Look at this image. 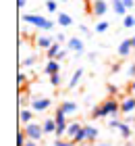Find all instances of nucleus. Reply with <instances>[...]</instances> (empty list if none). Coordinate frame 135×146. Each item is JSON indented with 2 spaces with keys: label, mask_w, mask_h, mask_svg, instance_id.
Segmentation results:
<instances>
[{
  "label": "nucleus",
  "mask_w": 135,
  "mask_h": 146,
  "mask_svg": "<svg viewBox=\"0 0 135 146\" xmlns=\"http://www.w3.org/2000/svg\"><path fill=\"white\" fill-rule=\"evenodd\" d=\"M94 146H110V144H94Z\"/></svg>",
  "instance_id": "79ce46f5"
},
{
  "label": "nucleus",
  "mask_w": 135,
  "mask_h": 146,
  "mask_svg": "<svg viewBox=\"0 0 135 146\" xmlns=\"http://www.w3.org/2000/svg\"><path fill=\"white\" fill-rule=\"evenodd\" d=\"M123 4H125V9L129 11V9H133V6H135V0H123Z\"/></svg>",
  "instance_id": "c756f323"
},
{
  "label": "nucleus",
  "mask_w": 135,
  "mask_h": 146,
  "mask_svg": "<svg viewBox=\"0 0 135 146\" xmlns=\"http://www.w3.org/2000/svg\"><path fill=\"white\" fill-rule=\"evenodd\" d=\"M100 113H102V119L104 117H117L121 113V104L114 98H106L104 102H100Z\"/></svg>",
  "instance_id": "f03ea898"
},
{
  "label": "nucleus",
  "mask_w": 135,
  "mask_h": 146,
  "mask_svg": "<svg viewBox=\"0 0 135 146\" xmlns=\"http://www.w3.org/2000/svg\"><path fill=\"white\" fill-rule=\"evenodd\" d=\"M127 92H135V79H133V82L129 84V90H127Z\"/></svg>",
  "instance_id": "58836bf2"
},
{
  "label": "nucleus",
  "mask_w": 135,
  "mask_h": 146,
  "mask_svg": "<svg viewBox=\"0 0 135 146\" xmlns=\"http://www.w3.org/2000/svg\"><path fill=\"white\" fill-rule=\"evenodd\" d=\"M83 69H77L75 73H73V75H71V82H69V88L73 90V88H77V86H79V82H81V77H83Z\"/></svg>",
  "instance_id": "f8f14e48"
},
{
  "label": "nucleus",
  "mask_w": 135,
  "mask_h": 146,
  "mask_svg": "<svg viewBox=\"0 0 135 146\" xmlns=\"http://www.w3.org/2000/svg\"><path fill=\"white\" fill-rule=\"evenodd\" d=\"M119 131H121V136H123V138H129V136H131L129 123H121V125H119Z\"/></svg>",
  "instance_id": "412c9836"
},
{
  "label": "nucleus",
  "mask_w": 135,
  "mask_h": 146,
  "mask_svg": "<svg viewBox=\"0 0 135 146\" xmlns=\"http://www.w3.org/2000/svg\"><path fill=\"white\" fill-rule=\"evenodd\" d=\"M46 11L48 13H56V2H54V0H48V2H46Z\"/></svg>",
  "instance_id": "bb28decb"
},
{
  "label": "nucleus",
  "mask_w": 135,
  "mask_h": 146,
  "mask_svg": "<svg viewBox=\"0 0 135 146\" xmlns=\"http://www.w3.org/2000/svg\"><path fill=\"white\" fill-rule=\"evenodd\" d=\"M54 146H75L73 142H65V140H60V138H56L54 140Z\"/></svg>",
  "instance_id": "c85d7f7f"
},
{
  "label": "nucleus",
  "mask_w": 135,
  "mask_h": 146,
  "mask_svg": "<svg viewBox=\"0 0 135 146\" xmlns=\"http://www.w3.org/2000/svg\"><path fill=\"white\" fill-rule=\"evenodd\" d=\"M58 52H60V42H54L50 48H48V52H46V58H48V61H52V58H56Z\"/></svg>",
  "instance_id": "2eb2a0df"
},
{
  "label": "nucleus",
  "mask_w": 135,
  "mask_h": 146,
  "mask_svg": "<svg viewBox=\"0 0 135 146\" xmlns=\"http://www.w3.org/2000/svg\"><path fill=\"white\" fill-rule=\"evenodd\" d=\"M44 71L48 73V75H54V73H60V65H58V61H48L46 63V67H44Z\"/></svg>",
  "instance_id": "9d476101"
},
{
  "label": "nucleus",
  "mask_w": 135,
  "mask_h": 146,
  "mask_svg": "<svg viewBox=\"0 0 135 146\" xmlns=\"http://www.w3.org/2000/svg\"><path fill=\"white\" fill-rule=\"evenodd\" d=\"M56 23L63 25V27H69V25H73V19H71V15H67V13H58L56 15Z\"/></svg>",
  "instance_id": "9b49d317"
},
{
  "label": "nucleus",
  "mask_w": 135,
  "mask_h": 146,
  "mask_svg": "<svg viewBox=\"0 0 135 146\" xmlns=\"http://www.w3.org/2000/svg\"><path fill=\"white\" fill-rule=\"evenodd\" d=\"M119 69H121V65H119V63H114V65H112V73H117Z\"/></svg>",
  "instance_id": "ea45409f"
},
{
  "label": "nucleus",
  "mask_w": 135,
  "mask_h": 146,
  "mask_svg": "<svg viewBox=\"0 0 135 146\" xmlns=\"http://www.w3.org/2000/svg\"><path fill=\"white\" fill-rule=\"evenodd\" d=\"M119 125H121V121H117V119H112V121L108 123V127H112V129H119Z\"/></svg>",
  "instance_id": "f704fd0d"
},
{
  "label": "nucleus",
  "mask_w": 135,
  "mask_h": 146,
  "mask_svg": "<svg viewBox=\"0 0 135 146\" xmlns=\"http://www.w3.org/2000/svg\"><path fill=\"white\" fill-rule=\"evenodd\" d=\"M25 73H19V75H17V82H19V86H21V88H23V84H25Z\"/></svg>",
  "instance_id": "2f4dec72"
},
{
  "label": "nucleus",
  "mask_w": 135,
  "mask_h": 146,
  "mask_svg": "<svg viewBox=\"0 0 135 146\" xmlns=\"http://www.w3.org/2000/svg\"><path fill=\"white\" fill-rule=\"evenodd\" d=\"M63 58H67V50H60L58 54H56V58H54V61H63Z\"/></svg>",
  "instance_id": "72a5a7b5"
},
{
  "label": "nucleus",
  "mask_w": 135,
  "mask_h": 146,
  "mask_svg": "<svg viewBox=\"0 0 135 146\" xmlns=\"http://www.w3.org/2000/svg\"><path fill=\"white\" fill-rule=\"evenodd\" d=\"M85 140H87V134H85V127H81V129L77 131V134H75V136H73V138H71V142H73V144H83Z\"/></svg>",
  "instance_id": "dca6fc26"
},
{
  "label": "nucleus",
  "mask_w": 135,
  "mask_h": 146,
  "mask_svg": "<svg viewBox=\"0 0 135 146\" xmlns=\"http://www.w3.org/2000/svg\"><path fill=\"white\" fill-rule=\"evenodd\" d=\"M131 40H123V42L119 44V56H129L131 54Z\"/></svg>",
  "instance_id": "6e6552de"
},
{
  "label": "nucleus",
  "mask_w": 135,
  "mask_h": 146,
  "mask_svg": "<svg viewBox=\"0 0 135 146\" xmlns=\"http://www.w3.org/2000/svg\"><path fill=\"white\" fill-rule=\"evenodd\" d=\"M67 46H69L71 52H81V54H83V50H85V46H83V42H81L79 38H71Z\"/></svg>",
  "instance_id": "423d86ee"
},
{
  "label": "nucleus",
  "mask_w": 135,
  "mask_h": 146,
  "mask_svg": "<svg viewBox=\"0 0 135 146\" xmlns=\"http://www.w3.org/2000/svg\"><path fill=\"white\" fill-rule=\"evenodd\" d=\"M133 129H135V127H133Z\"/></svg>",
  "instance_id": "c03bdc74"
},
{
  "label": "nucleus",
  "mask_w": 135,
  "mask_h": 146,
  "mask_svg": "<svg viewBox=\"0 0 135 146\" xmlns=\"http://www.w3.org/2000/svg\"><path fill=\"white\" fill-rule=\"evenodd\" d=\"M54 42H56V40H54V38H50V36H40V38L36 40L38 48H46V50H48V48H50V46H52Z\"/></svg>",
  "instance_id": "0eeeda50"
},
{
  "label": "nucleus",
  "mask_w": 135,
  "mask_h": 146,
  "mask_svg": "<svg viewBox=\"0 0 135 146\" xmlns=\"http://www.w3.org/2000/svg\"><path fill=\"white\" fill-rule=\"evenodd\" d=\"M25 142H27L25 131H19V134H17V146H25Z\"/></svg>",
  "instance_id": "393cba45"
},
{
  "label": "nucleus",
  "mask_w": 135,
  "mask_h": 146,
  "mask_svg": "<svg viewBox=\"0 0 135 146\" xmlns=\"http://www.w3.org/2000/svg\"><path fill=\"white\" fill-rule=\"evenodd\" d=\"M123 27H135V17L125 15V17H123Z\"/></svg>",
  "instance_id": "4be33fe9"
},
{
  "label": "nucleus",
  "mask_w": 135,
  "mask_h": 146,
  "mask_svg": "<svg viewBox=\"0 0 135 146\" xmlns=\"http://www.w3.org/2000/svg\"><path fill=\"white\" fill-rule=\"evenodd\" d=\"M92 117H94V119H102V113H100V104H96V107L92 109Z\"/></svg>",
  "instance_id": "cd10ccee"
},
{
  "label": "nucleus",
  "mask_w": 135,
  "mask_h": 146,
  "mask_svg": "<svg viewBox=\"0 0 135 146\" xmlns=\"http://www.w3.org/2000/svg\"><path fill=\"white\" fill-rule=\"evenodd\" d=\"M106 11H108L106 0H94V2H92V15L102 17V15H106Z\"/></svg>",
  "instance_id": "39448f33"
},
{
  "label": "nucleus",
  "mask_w": 135,
  "mask_h": 146,
  "mask_svg": "<svg viewBox=\"0 0 135 146\" xmlns=\"http://www.w3.org/2000/svg\"><path fill=\"white\" fill-rule=\"evenodd\" d=\"M129 40H131V46L135 48V36H133V38H129Z\"/></svg>",
  "instance_id": "a19ab883"
},
{
  "label": "nucleus",
  "mask_w": 135,
  "mask_h": 146,
  "mask_svg": "<svg viewBox=\"0 0 135 146\" xmlns=\"http://www.w3.org/2000/svg\"><path fill=\"white\" fill-rule=\"evenodd\" d=\"M112 11L117 13V15H121V17H125V15H127V9H125L123 0H112Z\"/></svg>",
  "instance_id": "ddd939ff"
},
{
  "label": "nucleus",
  "mask_w": 135,
  "mask_h": 146,
  "mask_svg": "<svg viewBox=\"0 0 135 146\" xmlns=\"http://www.w3.org/2000/svg\"><path fill=\"white\" fill-rule=\"evenodd\" d=\"M25 146H38V144H36V140H29V138H27V142H25Z\"/></svg>",
  "instance_id": "4c0bfd02"
},
{
  "label": "nucleus",
  "mask_w": 135,
  "mask_h": 146,
  "mask_svg": "<svg viewBox=\"0 0 135 146\" xmlns=\"http://www.w3.org/2000/svg\"><path fill=\"white\" fill-rule=\"evenodd\" d=\"M25 136L29 138V140H40V138L44 136V127L40 123H25Z\"/></svg>",
  "instance_id": "7ed1b4c3"
},
{
  "label": "nucleus",
  "mask_w": 135,
  "mask_h": 146,
  "mask_svg": "<svg viewBox=\"0 0 135 146\" xmlns=\"http://www.w3.org/2000/svg\"><path fill=\"white\" fill-rule=\"evenodd\" d=\"M23 21L36 25V27H40V29H46V31L54 29V21H50V19H44L42 15H33V13H29V15H23Z\"/></svg>",
  "instance_id": "f257e3e1"
},
{
  "label": "nucleus",
  "mask_w": 135,
  "mask_h": 146,
  "mask_svg": "<svg viewBox=\"0 0 135 146\" xmlns=\"http://www.w3.org/2000/svg\"><path fill=\"white\" fill-rule=\"evenodd\" d=\"M127 73H129V77H133V79H135V63H131V65H129Z\"/></svg>",
  "instance_id": "7c9ffc66"
},
{
  "label": "nucleus",
  "mask_w": 135,
  "mask_h": 146,
  "mask_svg": "<svg viewBox=\"0 0 135 146\" xmlns=\"http://www.w3.org/2000/svg\"><path fill=\"white\" fill-rule=\"evenodd\" d=\"M108 92H110V96H117L119 94V88H117V86H108Z\"/></svg>",
  "instance_id": "473e14b6"
},
{
  "label": "nucleus",
  "mask_w": 135,
  "mask_h": 146,
  "mask_svg": "<svg viewBox=\"0 0 135 146\" xmlns=\"http://www.w3.org/2000/svg\"><path fill=\"white\" fill-rule=\"evenodd\" d=\"M85 127V134H87V140H96L98 138V129L94 127V125H83Z\"/></svg>",
  "instance_id": "aec40b11"
},
{
  "label": "nucleus",
  "mask_w": 135,
  "mask_h": 146,
  "mask_svg": "<svg viewBox=\"0 0 135 146\" xmlns=\"http://www.w3.org/2000/svg\"><path fill=\"white\" fill-rule=\"evenodd\" d=\"M42 127H44V134H54L56 131V121L54 119H46L42 123Z\"/></svg>",
  "instance_id": "f3484780"
},
{
  "label": "nucleus",
  "mask_w": 135,
  "mask_h": 146,
  "mask_svg": "<svg viewBox=\"0 0 135 146\" xmlns=\"http://www.w3.org/2000/svg\"><path fill=\"white\" fill-rule=\"evenodd\" d=\"M60 82H63V77H60V73H54V75H50V84L54 86V88H58Z\"/></svg>",
  "instance_id": "b1692460"
},
{
  "label": "nucleus",
  "mask_w": 135,
  "mask_h": 146,
  "mask_svg": "<svg viewBox=\"0 0 135 146\" xmlns=\"http://www.w3.org/2000/svg\"><path fill=\"white\" fill-rule=\"evenodd\" d=\"M121 111H123V113H133L135 111V98L133 96L125 98V100L121 102Z\"/></svg>",
  "instance_id": "1a4fd4ad"
},
{
  "label": "nucleus",
  "mask_w": 135,
  "mask_h": 146,
  "mask_svg": "<svg viewBox=\"0 0 135 146\" xmlns=\"http://www.w3.org/2000/svg\"><path fill=\"white\" fill-rule=\"evenodd\" d=\"M52 104L50 98H46V96H40V98H33L31 100V111H36V113H44L46 109H48Z\"/></svg>",
  "instance_id": "20e7f679"
},
{
  "label": "nucleus",
  "mask_w": 135,
  "mask_h": 146,
  "mask_svg": "<svg viewBox=\"0 0 135 146\" xmlns=\"http://www.w3.org/2000/svg\"><path fill=\"white\" fill-rule=\"evenodd\" d=\"M63 2H65V0H63Z\"/></svg>",
  "instance_id": "37998d69"
},
{
  "label": "nucleus",
  "mask_w": 135,
  "mask_h": 146,
  "mask_svg": "<svg viewBox=\"0 0 135 146\" xmlns=\"http://www.w3.org/2000/svg\"><path fill=\"white\" fill-rule=\"evenodd\" d=\"M81 127H83V125H81L79 121H73V123H69V127H67V136H69V138H73V136H75Z\"/></svg>",
  "instance_id": "a211bd4d"
},
{
  "label": "nucleus",
  "mask_w": 135,
  "mask_h": 146,
  "mask_svg": "<svg viewBox=\"0 0 135 146\" xmlns=\"http://www.w3.org/2000/svg\"><path fill=\"white\" fill-rule=\"evenodd\" d=\"M31 117H33V113L29 109H21V113H19V119L23 123H31Z\"/></svg>",
  "instance_id": "6ab92c4d"
},
{
  "label": "nucleus",
  "mask_w": 135,
  "mask_h": 146,
  "mask_svg": "<svg viewBox=\"0 0 135 146\" xmlns=\"http://www.w3.org/2000/svg\"><path fill=\"white\" fill-rule=\"evenodd\" d=\"M36 61H38V56H27V58H23V67H31V65H36Z\"/></svg>",
  "instance_id": "a878e982"
},
{
  "label": "nucleus",
  "mask_w": 135,
  "mask_h": 146,
  "mask_svg": "<svg viewBox=\"0 0 135 146\" xmlns=\"http://www.w3.org/2000/svg\"><path fill=\"white\" fill-rule=\"evenodd\" d=\"M25 4H27V0H17V6H19V9H25Z\"/></svg>",
  "instance_id": "e433bc0d"
},
{
  "label": "nucleus",
  "mask_w": 135,
  "mask_h": 146,
  "mask_svg": "<svg viewBox=\"0 0 135 146\" xmlns=\"http://www.w3.org/2000/svg\"><path fill=\"white\" fill-rule=\"evenodd\" d=\"M60 109L65 111V115H73V113H77V104L71 102V100H65L63 104H60Z\"/></svg>",
  "instance_id": "4468645a"
},
{
  "label": "nucleus",
  "mask_w": 135,
  "mask_h": 146,
  "mask_svg": "<svg viewBox=\"0 0 135 146\" xmlns=\"http://www.w3.org/2000/svg\"><path fill=\"white\" fill-rule=\"evenodd\" d=\"M108 27H110V23H108V21H100L96 25V31H98V34H104V31H108Z\"/></svg>",
  "instance_id": "5701e85b"
},
{
  "label": "nucleus",
  "mask_w": 135,
  "mask_h": 146,
  "mask_svg": "<svg viewBox=\"0 0 135 146\" xmlns=\"http://www.w3.org/2000/svg\"><path fill=\"white\" fill-rule=\"evenodd\" d=\"M54 40H56V42H60V44H63V42H65L67 38H65V34H56V38H54Z\"/></svg>",
  "instance_id": "c9c22d12"
}]
</instances>
